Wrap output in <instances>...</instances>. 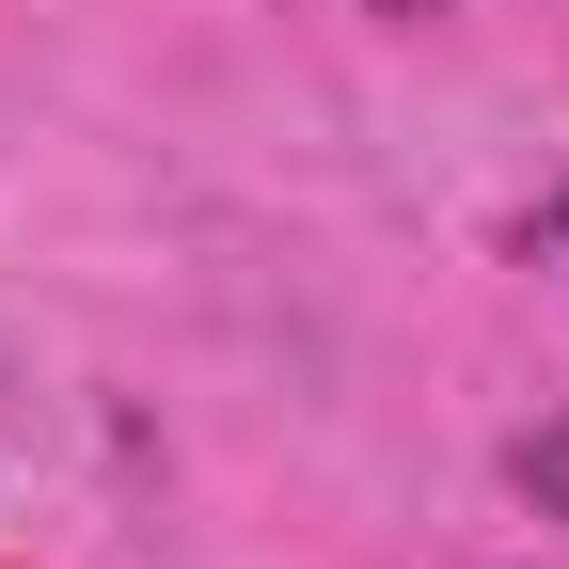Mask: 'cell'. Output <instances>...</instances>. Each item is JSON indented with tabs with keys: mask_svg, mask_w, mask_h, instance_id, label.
Listing matches in <instances>:
<instances>
[{
	"mask_svg": "<svg viewBox=\"0 0 569 569\" xmlns=\"http://www.w3.org/2000/svg\"><path fill=\"white\" fill-rule=\"evenodd\" d=\"M380 17H443V0H380Z\"/></svg>",
	"mask_w": 569,
	"mask_h": 569,
	"instance_id": "obj_3",
	"label": "cell"
},
{
	"mask_svg": "<svg viewBox=\"0 0 569 569\" xmlns=\"http://www.w3.org/2000/svg\"><path fill=\"white\" fill-rule=\"evenodd\" d=\"M538 253H569V190H553V206H538Z\"/></svg>",
	"mask_w": 569,
	"mask_h": 569,
	"instance_id": "obj_2",
	"label": "cell"
},
{
	"mask_svg": "<svg viewBox=\"0 0 569 569\" xmlns=\"http://www.w3.org/2000/svg\"><path fill=\"white\" fill-rule=\"evenodd\" d=\"M507 475H522V507H553V522H569V427H522Z\"/></svg>",
	"mask_w": 569,
	"mask_h": 569,
	"instance_id": "obj_1",
	"label": "cell"
}]
</instances>
